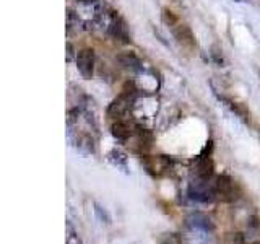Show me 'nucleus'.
I'll list each match as a JSON object with an SVG mask.
<instances>
[{
    "mask_svg": "<svg viewBox=\"0 0 260 244\" xmlns=\"http://www.w3.org/2000/svg\"><path fill=\"white\" fill-rule=\"evenodd\" d=\"M162 21H165L168 24V28L173 31V35L176 36L177 43L181 44L182 47H185V49H193L195 47V39H193L190 28L187 26V24L179 21V18L173 12L162 10Z\"/></svg>",
    "mask_w": 260,
    "mask_h": 244,
    "instance_id": "f257e3e1",
    "label": "nucleus"
},
{
    "mask_svg": "<svg viewBox=\"0 0 260 244\" xmlns=\"http://www.w3.org/2000/svg\"><path fill=\"white\" fill-rule=\"evenodd\" d=\"M189 197L197 202H211L216 199L215 195V182L211 184L210 181H203V179H197V181L190 182L189 186Z\"/></svg>",
    "mask_w": 260,
    "mask_h": 244,
    "instance_id": "f03ea898",
    "label": "nucleus"
},
{
    "mask_svg": "<svg viewBox=\"0 0 260 244\" xmlns=\"http://www.w3.org/2000/svg\"><path fill=\"white\" fill-rule=\"evenodd\" d=\"M137 78H135V88L138 92H142L145 95H153L156 93L159 89V78L158 75L154 73L153 70H140L138 73H135Z\"/></svg>",
    "mask_w": 260,
    "mask_h": 244,
    "instance_id": "7ed1b4c3",
    "label": "nucleus"
},
{
    "mask_svg": "<svg viewBox=\"0 0 260 244\" xmlns=\"http://www.w3.org/2000/svg\"><path fill=\"white\" fill-rule=\"evenodd\" d=\"M215 195L223 202H234L239 197V191L230 176H219L215 182Z\"/></svg>",
    "mask_w": 260,
    "mask_h": 244,
    "instance_id": "20e7f679",
    "label": "nucleus"
},
{
    "mask_svg": "<svg viewBox=\"0 0 260 244\" xmlns=\"http://www.w3.org/2000/svg\"><path fill=\"white\" fill-rule=\"evenodd\" d=\"M77 69L85 80H89L94 73V52L93 49H81L77 52Z\"/></svg>",
    "mask_w": 260,
    "mask_h": 244,
    "instance_id": "39448f33",
    "label": "nucleus"
},
{
    "mask_svg": "<svg viewBox=\"0 0 260 244\" xmlns=\"http://www.w3.org/2000/svg\"><path fill=\"white\" fill-rule=\"evenodd\" d=\"M132 101H134V98L132 95H128V93H124V95H120L117 100H114L112 104L109 106V109H108V116L112 117V119H117V120H122L120 117H124L125 114L132 109Z\"/></svg>",
    "mask_w": 260,
    "mask_h": 244,
    "instance_id": "423d86ee",
    "label": "nucleus"
},
{
    "mask_svg": "<svg viewBox=\"0 0 260 244\" xmlns=\"http://www.w3.org/2000/svg\"><path fill=\"white\" fill-rule=\"evenodd\" d=\"M187 223H189V226L193 228V230L203 231V233H211L215 230V225L211 222V218L205 214H192L187 218Z\"/></svg>",
    "mask_w": 260,
    "mask_h": 244,
    "instance_id": "0eeeda50",
    "label": "nucleus"
},
{
    "mask_svg": "<svg viewBox=\"0 0 260 244\" xmlns=\"http://www.w3.org/2000/svg\"><path fill=\"white\" fill-rule=\"evenodd\" d=\"M213 173H215V169H213V161H211V158L205 157V155H200L197 163H195V176H197V179L210 181Z\"/></svg>",
    "mask_w": 260,
    "mask_h": 244,
    "instance_id": "6e6552de",
    "label": "nucleus"
},
{
    "mask_svg": "<svg viewBox=\"0 0 260 244\" xmlns=\"http://www.w3.org/2000/svg\"><path fill=\"white\" fill-rule=\"evenodd\" d=\"M117 62L120 64V67L130 70L132 73H138L140 70L145 69L143 62L138 59V57L134 52H122V54H119L117 55Z\"/></svg>",
    "mask_w": 260,
    "mask_h": 244,
    "instance_id": "1a4fd4ad",
    "label": "nucleus"
},
{
    "mask_svg": "<svg viewBox=\"0 0 260 244\" xmlns=\"http://www.w3.org/2000/svg\"><path fill=\"white\" fill-rule=\"evenodd\" d=\"M145 165H146V168H148L150 173L159 176L162 171L168 169L169 161L165 157H151V158H146L145 160Z\"/></svg>",
    "mask_w": 260,
    "mask_h": 244,
    "instance_id": "9d476101",
    "label": "nucleus"
},
{
    "mask_svg": "<svg viewBox=\"0 0 260 244\" xmlns=\"http://www.w3.org/2000/svg\"><path fill=\"white\" fill-rule=\"evenodd\" d=\"M111 132L112 135L117 138V140H127V138L132 135V127H130L125 120H117L114 122L112 127H111Z\"/></svg>",
    "mask_w": 260,
    "mask_h": 244,
    "instance_id": "9b49d317",
    "label": "nucleus"
},
{
    "mask_svg": "<svg viewBox=\"0 0 260 244\" xmlns=\"http://www.w3.org/2000/svg\"><path fill=\"white\" fill-rule=\"evenodd\" d=\"M67 244H81V242H80V239L77 238V236L70 234V236H69V241H67Z\"/></svg>",
    "mask_w": 260,
    "mask_h": 244,
    "instance_id": "f8f14e48",
    "label": "nucleus"
},
{
    "mask_svg": "<svg viewBox=\"0 0 260 244\" xmlns=\"http://www.w3.org/2000/svg\"><path fill=\"white\" fill-rule=\"evenodd\" d=\"M78 2H93V0H78Z\"/></svg>",
    "mask_w": 260,
    "mask_h": 244,
    "instance_id": "ddd939ff",
    "label": "nucleus"
},
{
    "mask_svg": "<svg viewBox=\"0 0 260 244\" xmlns=\"http://www.w3.org/2000/svg\"><path fill=\"white\" fill-rule=\"evenodd\" d=\"M255 244H260V242H255Z\"/></svg>",
    "mask_w": 260,
    "mask_h": 244,
    "instance_id": "4468645a",
    "label": "nucleus"
}]
</instances>
